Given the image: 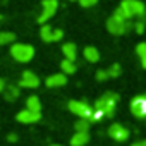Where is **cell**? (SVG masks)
<instances>
[{
	"label": "cell",
	"instance_id": "1",
	"mask_svg": "<svg viewBox=\"0 0 146 146\" xmlns=\"http://www.w3.org/2000/svg\"><path fill=\"white\" fill-rule=\"evenodd\" d=\"M117 103H119V95L113 93V91H108V93L102 95L95 102V108L100 110L103 113V117H113L115 108H117Z\"/></svg>",
	"mask_w": 146,
	"mask_h": 146
},
{
	"label": "cell",
	"instance_id": "2",
	"mask_svg": "<svg viewBox=\"0 0 146 146\" xmlns=\"http://www.w3.org/2000/svg\"><path fill=\"white\" fill-rule=\"evenodd\" d=\"M11 57L19 64L31 62L35 57V46L28 43H12L11 45Z\"/></svg>",
	"mask_w": 146,
	"mask_h": 146
},
{
	"label": "cell",
	"instance_id": "3",
	"mask_svg": "<svg viewBox=\"0 0 146 146\" xmlns=\"http://www.w3.org/2000/svg\"><path fill=\"white\" fill-rule=\"evenodd\" d=\"M107 29H108L110 35L122 36V35H127L132 29V23L127 21V19H120L117 16H110L107 19Z\"/></svg>",
	"mask_w": 146,
	"mask_h": 146
},
{
	"label": "cell",
	"instance_id": "4",
	"mask_svg": "<svg viewBox=\"0 0 146 146\" xmlns=\"http://www.w3.org/2000/svg\"><path fill=\"white\" fill-rule=\"evenodd\" d=\"M119 7L125 12V16L129 19H132V17H143L146 14V5L141 2V0H122Z\"/></svg>",
	"mask_w": 146,
	"mask_h": 146
},
{
	"label": "cell",
	"instance_id": "5",
	"mask_svg": "<svg viewBox=\"0 0 146 146\" xmlns=\"http://www.w3.org/2000/svg\"><path fill=\"white\" fill-rule=\"evenodd\" d=\"M67 108L74 113V115H78L79 119H86V120H90L91 122V115H93V108L86 103V102H79V100H70L69 103H67Z\"/></svg>",
	"mask_w": 146,
	"mask_h": 146
},
{
	"label": "cell",
	"instance_id": "6",
	"mask_svg": "<svg viewBox=\"0 0 146 146\" xmlns=\"http://www.w3.org/2000/svg\"><path fill=\"white\" fill-rule=\"evenodd\" d=\"M57 9H58V0H43L41 2V14L38 16V23L46 24V21L55 16Z\"/></svg>",
	"mask_w": 146,
	"mask_h": 146
},
{
	"label": "cell",
	"instance_id": "7",
	"mask_svg": "<svg viewBox=\"0 0 146 146\" xmlns=\"http://www.w3.org/2000/svg\"><path fill=\"white\" fill-rule=\"evenodd\" d=\"M108 136L113 139V141H117V143H124V141H127L129 139V136H131V131L125 127V125H122V124H112L108 129Z\"/></svg>",
	"mask_w": 146,
	"mask_h": 146
},
{
	"label": "cell",
	"instance_id": "8",
	"mask_svg": "<svg viewBox=\"0 0 146 146\" xmlns=\"http://www.w3.org/2000/svg\"><path fill=\"white\" fill-rule=\"evenodd\" d=\"M131 113L137 119H146V95H139L131 100Z\"/></svg>",
	"mask_w": 146,
	"mask_h": 146
},
{
	"label": "cell",
	"instance_id": "9",
	"mask_svg": "<svg viewBox=\"0 0 146 146\" xmlns=\"http://www.w3.org/2000/svg\"><path fill=\"white\" fill-rule=\"evenodd\" d=\"M40 86V78L35 74L33 70H24L23 76H21V81H19V88H24V90H36Z\"/></svg>",
	"mask_w": 146,
	"mask_h": 146
},
{
	"label": "cell",
	"instance_id": "10",
	"mask_svg": "<svg viewBox=\"0 0 146 146\" xmlns=\"http://www.w3.org/2000/svg\"><path fill=\"white\" fill-rule=\"evenodd\" d=\"M40 119H41V113H36V112L26 110V108L21 110V112H17V115H16V120L21 122V124H35Z\"/></svg>",
	"mask_w": 146,
	"mask_h": 146
},
{
	"label": "cell",
	"instance_id": "11",
	"mask_svg": "<svg viewBox=\"0 0 146 146\" xmlns=\"http://www.w3.org/2000/svg\"><path fill=\"white\" fill-rule=\"evenodd\" d=\"M45 84H46L48 88H52V90H55V88H62V86L67 84V76L62 74V72H57V74H52V76L46 78Z\"/></svg>",
	"mask_w": 146,
	"mask_h": 146
},
{
	"label": "cell",
	"instance_id": "12",
	"mask_svg": "<svg viewBox=\"0 0 146 146\" xmlns=\"http://www.w3.org/2000/svg\"><path fill=\"white\" fill-rule=\"evenodd\" d=\"M83 57L86 58V62H90V64H96V62H100V52H98V48L96 46H86L84 50H83Z\"/></svg>",
	"mask_w": 146,
	"mask_h": 146
},
{
	"label": "cell",
	"instance_id": "13",
	"mask_svg": "<svg viewBox=\"0 0 146 146\" xmlns=\"http://www.w3.org/2000/svg\"><path fill=\"white\" fill-rule=\"evenodd\" d=\"M62 53H64V58L76 62V58H78V46L74 43H64L62 45Z\"/></svg>",
	"mask_w": 146,
	"mask_h": 146
},
{
	"label": "cell",
	"instance_id": "14",
	"mask_svg": "<svg viewBox=\"0 0 146 146\" xmlns=\"http://www.w3.org/2000/svg\"><path fill=\"white\" fill-rule=\"evenodd\" d=\"M90 143V134L88 132H74L70 137V146H86Z\"/></svg>",
	"mask_w": 146,
	"mask_h": 146
},
{
	"label": "cell",
	"instance_id": "15",
	"mask_svg": "<svg viewBox=\"0 0 146 146\" xmlns=\"http://www.w3.org/2000/svg\"><path fill=\"white\" fill-rule=\"evenodd\" d=\"M26 110H31V112H36V113H41V102L36 95H31L26 98Z\"/></svg>",
	"mask_w": 146,
	"mask_h": 146
},
{
	"label": "cell",
	"instance_id": "16",
	"mask_svg": "<svg viewBox=\"0 0 146 146\" xmlns=\"http://www.w3.org/2000/svg\"><path fill=\"white\" fill-rule=\"evenodd\" d=\"M60 69H62V74H65V76H72V74H74V72L78 70V65H76V62L64 58V60L60 62Z\"/></svg>",
	"mask_w": 146,
	"mask_h": 146
},
{
	"label": "cell",
	"instance_id": "17",
	"mask_svg": "<svg viewBox=\"0 0 146 146\" xmlns=\"http://www.w3.org/2000/svg\"><path fill=\"white\" fill-rule=\"evenodd\" d=\"M2 95H4V98H5L7 102H14V100H17V98H19L21 90H19V86L11 84V86H7V88H5V91H4Z\"/></svg>",
	"mask_w": 146,
	"mask_h": 146
},
{
	"label": "cell",
	"instance_id": "18",
	"mask_svg": "<svg viewBox=\"0 0 146 146\" xmlns=\"http://www.w3.org/2000/svg\"><path fill=\"white\" fill-rule=\"evenodd\" d=\"M40 38L45 41V43H52V38H53V28L50 24H43L41 29H40Z\"/></svg>",
	"mask_w": 146,
	"mask_h": 146
},
{
	"label": "cell",
	"instance_id": "19",
	"mask_svg": "<svg viewBox=\"0 0 146 146\" xmlns=\"http://www.w3.org/2000/svg\"><path fill=\"white\" fill-rule=\"evenodd\" d=\"M16 43V35L11 31H0V46Z\"/></svg>",
	"mask_w": 146,
	"mask_h": 146
},
{
	"label": "cell",
	"instance_id": "20",
	"mask_svg": "<svg viewBox=\"0 0 146 146\" xmlns=\"http://www.w3.org/2000/svg\"><path fill=\"white\" fill-rule=\"evenodd\" d=\"M136 55L139 57L143 69H146V43L144 41H141V43L136 45Z\"/></svg>",
	"mask_w": 146,
	"mask_h": 146
},
{
	"label": "cell",
	"instance_id": "21",
	"mask_svg": "<svg viewBox=\"0 0 146 146\" xmlns=\"http://www.w3.org/2000/svg\"><path fill=\"white\" fill-rule=\"evenodd\" d=\"M90 127H91V122L86 120V119H79V120L74 124V131H76V132H88Z\"/></svg>",
	"mask_w": 146,
	"mask_h": 146
},
{
	"label": "cell",
	"instance_id": "22",
	"mask_svg": "<svg viewBox=\"0 0 146 146\" xmlns=\"http://www.w3.org/2000/svg\"><path fill=\"white\" fill-rule=\"evenodd\" d=\"M107 72H108V78L115 79V78H119V76L122 74V67H120V64H112V65L107 69Z\"/></svg>",
	"mask_w": 146,
	"mask_h": 146
},
{
	"label": "cell",
	"instance_id": "23",
	"mask_svg": "<svg viewBox=\"0 0 146 146\" xmlns=\"http://www.w3.org/2000/svg\"><path fill=\"white\" fill-rule=\"evenodd\" d=\"M132 28H134V31H136L137 35H143L144 29H146V19H144V17H139V19L132 24Z\"/></svg>",
	"mask_w": 146,
	"mask_h": 146
},
{
	"label": "cell",
	"instance_id": "24",
	"mask_svg": "<svg viewBox=\"0 0 146 146\" xmlns=\"http://www.w3.org/2000/svg\"><path fill=\"white\" fill-rule=\"evenodd\" d=\"M107 79H110V78H108L107 69H105V70L102 69V70H98V72H96V81H102V83H103V81H107Z\"/></svg>",
	"mask_w": 146,
	"mask_h": 146
},
{
	"label": "cell",
	"instance_id": "25",
	"mask_svg": "<svg viewBox=\"0 0 146 146\" xmlns=\"http://www.w3.org/2000/svg\"><path fill=\"white\" fill-rule=\"evenodd\" d=\"M105 117H103V113L100 112V110H96V108H93V115H91V122H100V120H103Z\"/></svg>",
	"mask_w": 146,
	"mask_h": 146
},
{
	"label": "cell",
	"instance_id": "26",
	"mask_svg": "<svg viewBox=\"0 0 146 146\" xmlns=\"http://www.w3.org/2000/svg\"><path fill=\"white\" fill-rule=\"evenodd\" d=\"M78 2H79V5H81V7H84V9H90V7L96 5V2H98V0H78Z\"/></svg>",
	"mask_w": 146,
	"mask_h": 146
},
{
	"label": "cell",
	"instance_id": "27",
	"mask_svg": "<svg viewBox=\"0 0 146 146\" xmlns=\"http://www.w3.org/2000/svg\"><path fill=\"white\" fill-rule=\"evenodd\" d=\"M62 38H64V31H62L60 28L53 29V38H52V41H60Z\"/></svg>",
	"mask_w": 146,
	"mask_h": 146
},
{
	"label": "cell",
	"instance_id": "28",
	"mask_svg": "<svg viewBox=\"0 0 146 146\" xmlns=\"http://www.w3.org/2000/svg\"><path fill=\"white\" fill-rule=\"evenodd\" d=\"M5 88H7L5 79H4V78H0V93H4V91H5Z\"/></svg>",
	"mask_w": 146,
	"mask_h": 146
},
{
	"label": "cell",
	"instance_id": "29",
	"mask_svg": "<svg viewBox=\"0 0 146 146\" xmlns=\"http://www.w3.org/2000/svg\"><path fill=\"white\" fill-rule=\"evenodd\" d=\"M131 146H146V139H137V141H134Z\"/></svg>",
	"mask_w": 146,
	"mask_h": 146
},
{
	"label": "cell",
	"instance_id": "30",
	"mask_svg": "<svg viewBox=\"0 0 146 146\" xmlns=\"http://www.w3.org/2000/svg\"><path fill=\"white\" fill-rule=\"evenodd\" d=\"M7 139H9L11 143H16V141H17V136H16V134H9V136H7Z\"/></svg>",
	"mask_w": 146,
	"mask_h": 146
},
{
	"label": "cell",
	"instance_id": "31",
	"mask_svg": "<svg viewBox=\"0 0 146 146\" xmlns=\"http://www.w3.org/2000/svg\"><path fill=\"white\" fill-rule=\"evenodd\" d=\"M50 146H62V144H50Z\"/></svg>",
	"mask_w": 146,
	"mask_h": 146
},
{
	"label": "cell",
	"instance_id": "32",
	"mask_svg": "<svg viewBox=\"0 0 146 146\" xmlns=\"http://www.w3.org/2000/svg\"><path fill=\"white\" fill-rule=\"evenodd\" d=\"M2 19H4V17H2V16H0V23H2Z\"/></svg>",
	"mask_w": 146,
	"mask_h": 146
},
{
	"label": "cell",
	"instance_id": "33",
	"mask_svg": "<svg viewBox=\"0 0 146 146\" xmlns=\"http://www.w3.org/2000/svg\"><path fill=\"white\" fill-rule=\"evenodd\" d=\"M70 2H76V0H70Z\"/></svg>",
	"mask_w": 146,
	"mask_h": 146
}]
</instances>
